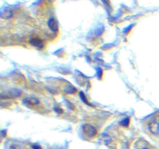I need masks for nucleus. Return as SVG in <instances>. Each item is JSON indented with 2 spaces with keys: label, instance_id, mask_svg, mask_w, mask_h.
Masks as SVG:
<instances>
[{
  "label": "nucleus",
  "instance_id": "f257e3e1",
  "mask_svg": "<svg viewBox=\"0 0 159 149\" xmlns=\"http://www.w3.org/2000/svg\"><path fill=\"white\" fill-rule=\"evenodd\" d=\"M82 129L85 134L90 137L95 136L97 133V131L95 128L90 124H85L82 126Z\"/></svg>",
  "mask_w": 159,
  "mask_h": 149
},
{
  "label": "nucleus",
  "instance_id": "f03ea898",
  "mask_svg": "<svg viewBox=\"0 0 159 149\" xmlns=\"http://www.w3.org/2000/svg\"><path fill=\"white\" fill-rule=\"evenodd\" d=\"M29 43L33 46H34V47L40 49L43 48L44 47L43 41L37 37H34L30 39L29 40Z\"/></svg>",
  "mask_w": 159,
  "mask_h": 149
},
{
  "label": "nucleus",
  "instance_id": "7ed1b4c3",
  "mask_svg": "<svg viewBox=\"0 0 159 149\" xmlns=\"http://www.w3.org/2000/svg\"><path fill=\"white\" fill-rule=\"evenodd\" d=\"M47 24H48L49 29L52 30V32H56L59 30L58 23L54 18H51L50 19H49Z\"/></svg>",
  "mask_w": 159,
  "mask_h": 149
},
{
  "label": "nucleus",
  "instance_id": "20e7f679",
  "mask_svg": "<svg viewBox=\"0 0 159 149\" xmlns=\"http://www.w3.org/2000/svg\"><path fill=\"white\" fill-rule=\"evenodd\" d=\"M148 129L154 135L159 134V123L153 121L148 125Z\"/></svg>",
  "mask_w": 159,
  "mask_h": 149
},
{
  "label": "nucleus",
  "instance_id": "39448f33",
  "mask_svg": "<svg viewBox=\"0 0 159 149\" xmlns=\"http://www.w3.org/2000/svg\"><path fill=\"white\" fill-rule=\"evenodd\" d=\"M13 12L11 9H9L8 8H5L3 9H1L0 12V16L3 19H9L13 16Z\"/></svg>",
  "mask_w": 159,
  "mask_h": 149
},
{
  "label": "nucleus",
  "instance_id": "423d86ee",
  "mask_svg": "<svg viewBox=\"0 0 159 149\" xmlns=\"http://www.w3.org/2000/svg\"><path fill=\"white\" fill-rule=\"evenodd\" d=\"M39 100L37 98H35V97H26V98H24L23 100V102L25 105H37L39 103Z\"/></svg>",
  "mask_w": 159,
  "mask_h": 149
},
{
  "label": "nucleus",
  "instance_id": "0eeeda50",
  "mask_svg": "<svg viewBox=\"0 0 159 149\" xmlns=\"http://www.w3.org/2000/svg\"><path fill=\"white\" fill-rule=\"evenodd\" d=\"M21 93V91L19 89H12L10 91H8V95L9 96L13 97H18L20 95Z\"/></svg>",
  "mask_w": 159,
  "mask_h": 149
},
{
  "label": "nucleus",
  "instance_id": "6e6552de",
  "mask_svg": "<svg viewBox=\"0 0 159 149\" xmlns=\"http://www.w3.org/2000/svg\"><path fill=\"white\" fill-rule=\"evenodd\" d=\"M79 95H80L79 96H80V97L81 100H82V101H83V102H84L85 104H86V105H88V106H91V105L88 102V100H87L86 96L85 95V94L83 93V92L81 91Z\"/></svg>",
  "mask_w": 159,
  "mask_h": 149
},
{
  "label": "nucleus",
  "instance_id": "1a4fd4ad",
  "mask_svg": "<svg viewBox=\"0 0 159 149\" xmlns=\"http://www.w3.org/2000/svg\"><path fill=\"white\" fill-rule=\"evenodd\" d=\"M129 124V118H126L120 122V124L124 127H127Z\"/></svg>",
  "mask_w": 159,
  "mask_h": 149
},
{
  "label": "nucleus",
  "instance_id": "9d476101",
  "mask_svg": "<svg viewBox=\"0 0 159 149\" xmlns=\"http://www.w3.org/2000/svg\"><path fill=\"white\" fill-rule=\"evenodd\" d=\"M102 74V70L100 68H97V75H98V78H101Z\"/></svg>",
  "mask_w": 159,
  "mask_h": 149
},
{
  "label": "nucleus",
  "instance_id": "9b49d317",
  "mask_svg": "<svg viewBox=\"0 0 159 149\" xmlns=\"http://www.w3.org/2000/svg\"><path fill=\"white\" fill-rule=\"evenodd\" d=\"M54 111L55 112H57V113H59V114H62V113L64 112L63 110L61 108H59V107H54Z\"/></svg>",
  "mask_w": 159,
  "mask_h": 149
},
{
  "label": "nucleus",
  "instance_id": "f8f14e48",
  "mask_svg": "<svg viewBox=\"0 0 159 149\" xmlns=\"http://www.w3.org/2000/svg\"><path fill=\"white\" fill-rule=\"evenodd\" d=\"M32 148L33 149H42V148H41V147L40 145H38L37 144H35V145H33L32 146Z\"/></svg>",
  "mask_w": 159,
  "mask_h": 149
},
{
  "label": "nucleus",
  "instance_id": "ddd939ff",
  "mask_svg": "<svg viewBox=\"0 0 159 149\" xmlns=\"http://www.w3.org/2000/svg\"><path fill=\"white\" fill-rule=\"evenodd\" d=\"M144 149H147V148H144Z\"/></svg>",
  "mask_w": 159,
  "mask_h": 149
}]
</instances>
